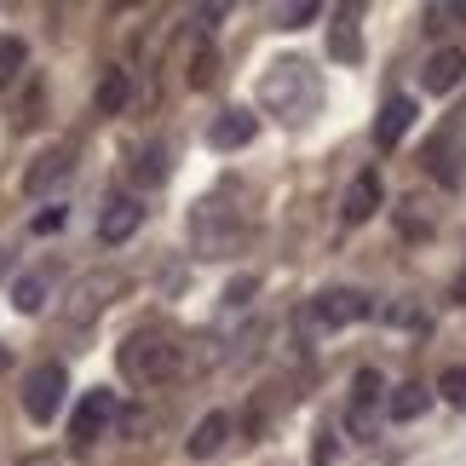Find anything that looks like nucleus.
<instances>
[{
  "mask_svg": "<svg viewBox=\"0 0 466 466\" xmlns=\"http://www.w3.org/2000/svg\"><path fill=\"white\" fill-rule=\"evenodd\" d=\"M121 374H127L133 386H167L178 369H185V346L167 334V329H133L121 339Z\"/></svg>",
  "mask_w": 466,
  "mask_h": 466,
  "instance_id": "f257e3e1",
  "label": "nucleus"
},
{
  "mask_svg": "<svg viewBox=\"0 0 466 466\" xmlns=\"http://www.w3.org/2000/svg\"><path fill=\"white\" fill-rule=\"evenodd\" d=\"M259 98H265V110H277L282 121H306L317 110V76H311V64H271V76H265L259 86Z\"/></svg>",
  "mask_w": 466,
  "mask_h": 466,
  "instance_id": "f03ea898",
  "label": "nucleus"
},
{
  "mask_svg": "<svg viewBox=\"0 0 466 466\" xmlns=\"http://www.w3.org/2000/svg\"><path fill=\"white\" fill-rule=\"evenodd\" d=\"M127 289V282H121V271H86V277H76L64 289V329H93V322L110 311V299Z\"/></svg>",
  "mask_w": 466,
  "mask_h": 466,
  "instance_id": "7ed1b4c3",
  "label": "nucleus"
},
{
  "mask_svg": "<svg viewBox=\"0 0 466 466\" xmlns=\"http://www.w3.org/2000/svg\"><path fill=\"white\" fill-rule=\"evenodd\" d=\"M64 391H69V374L64 363H41V369H29L24 374V415L29 420H58V409H64Z\"/></svg>",
  "mask_w": 466,
  "mask_h": 466,
  "instance_id": "20e7f679",
  "label": "nucleus"
},
{
  "mask_svg": "<svg viewBox=\"0 0 466 466\" xmlns=\"http://www.w3.org/2000/svg\"><path fill=\"white\" fill-rule=\"evenodd\" d=\"M374 306H369V294H357V289H329V294H317L311 299V311H306V329H346V322H363Z\"/></svg>",
  "mask_w": 466,
  "mask_h": 466,
  "instance_id": "39448f33",
  "label": "nucleus"
},
{
  "mask_svg": "<svg viewBox=\"0 0 466 466\" xmlns=\"http://www.w3.org/2000/svg\"><path fill=\"white\" fill-rule=\"evenodd\" d=\"M237 237H242V225L230 219L225 202H202V208H196V248H202L208 259H225L230 248H237Z\"/></svg>",
  "mask_w": 466,
  "mask_h": 466,
  "instance_id": "423d86ee",
  "label": "nucleus"
},
{
  "mask_svg": "<svg viewBox=\"0 0 466 466\" xmlns=\"http://www.w3.org/2000/svg\"><path fill=\"white\" fill-rule=\"evenodd\" d=\"M110 420H116V391L98 386V391H86V398L76 403V415H69V438L86 450V443H98L104 432H110Z\"/></svg>",
  "mask_w": 466,
  "mask_h": 466,
  "instance_id": "0eeeda50",
  "label": "nucleus"
},
{
  "mask_svg": "<svg viewBox=\"0 0 466 466\" xmlns=\"http://www.w3.org/2000/svg\"><path fill=\"white\" fill-rule=\"evenodd\" d=\"M69 173H76V150H69V145H52V150H41V156L29 161L24 190H29V196H46L52 185H64Z\"/></svg>",
  "mask_w": 466,
  "mask_h": 466,
  "instance_id": "6e6552de",
  "label": "nucleus"
},
{
  "mask_svg": "<svg viewBox=\"0 0 466 466\" xmlns=\"http://www.w3.org/2000/svg\"><path fill=\"white\" fill-rule=\"evenodd\" d=\"M461 76H466V52L461 46H443V52H432V58L420 64V86H426V93H455Z\"/></svg>",
  "mask_w": 466,
  "mask_h": 466,
  "instance_id": "1a4fd4ad",
  "label": "nucleus"
},
{
  "mask_svg": "<svg viewBox=\"0 0 466 466\" xmlns=\"http://www.w3.org/2000/svg\"><path fill=\"white\" fill-rule=\"evenodd\" d=\"M138 219H145V208H138L133 196H116V202H110V208L98 213V242H104V248L127 242L133 230H138Z\"/></svg>",
  "mask_w": 466,
  "mask_h": 466,
  "instance_id": "9d476101",
  "label": "nucleus"
},
{
  "mask_svg": "<svg viewBox=\"0 0 466 466\" xmlns=\"http://www.w3.org/2000/svg\"><path fill=\"white\" fill-rule=\"evenodd\" d=\"M254 133H259V121L248 116V110H225V116L208 127V145H213V150H242Z\"/></svg>",
  "mask_w": 466,
  "mask_h": 466,
  "instance_id": "9b49d317",
  "label": "nucleus"
},
{
  "mask_svg": "<svg viewBox=\"0 0 466 466\" xmlns=\"http://www.w3.org/2000/svg\"><path fill=\"white\" fill-rule=\"evenodd\" d=\"M415 127V98H386V110H380V121H374V145L380 150H391L398 138Z\"/></svg>",
  "mask_w": 466,
  "mask_h": 466,
  "instance_id": "f8f14e48",
  "label": "nucleus"
},
{
  "mask_svg": "<svg viewBox=\"0 0 466 466\" xmlns=\"http://www.w3.org/2000/svg\"><path fill=\"white\" fill-rule=\"evenodd\" d=\"M225 438H230V415H225V409H213V415L196 420V432H190L185 450H190L196 461H208V455H219V450H225Z\"/></svg>",
  "mask_w": 466,
  "mask_h": 466,
  "instance_id": "ddd939ff",
  "label": "nucleus"
},
{
  "mask_svg": "<svg viewBox=\"0 0 466 466\" xmlns=\"http://www.w3.org/2000/svg\"><path fill=\"white\" fill-rule=\"evenodd\" d=\"M374 208H380V178H374V173H357L351 190H346V202H339V213H346V225H363Z\"/></svg>",
  "mask_w": 466,
  "mask_h": 466,
  "instance_id": "4468645a",
  "label": "nucleus"
},
{
  "mask_svg": "<svg viewBox=\"0 0 466 466\" xmlns=\"http://www.w3.org/2000/svg\"><path fill=\"white\" fill-rule=\"evenodd\" d=\"M374 403H380V374L363 369V374H357V386H351V426H357V432H369Z\"/></svg>",
  "mask_w": 466,
  "mask_h": 466,
  "instance_id": "2eb2a0df",
  "label": "nucleus"
},
{
  "mask_svg": "<svg viewBox=\"0 0 466 466\" xmlns=\"http://www.w3.org/2000/svg\"><path fill=\"white\" fill-rule=\"evenodd\" d=\"M127 98H133V81H127V69H110V76L98 81V93H93L98 116H121V110H127Z\"/></svg>",
  "mask_w": 466,
  "mask_h": 466,
  "instance_id": "dca6fc26",
  "label": "nucleus"
},
{
  "mask_svg": "<svg viewBox=\"0 0 466 466\" xmlns=\"http://www.w3.org/2000/svg\"><path fill=\"white\" fill-rule=\"evenodd\" d=\"M41 306H46V277H41V271H24V277L12 282V311H24V317H35V311H41Z\"/></svg>",
  "mask_w": 466,
  "mask_h": 466,
  "instance_id": "f3484780",
  "label": "nucleus"
},
{
  "mask_svg": "<svg viewBox=\"0 0 466 466\" xmlns=\"http://www.w3.org/2000/svg\"><path fill=\"white\" fill-rule=\"evenodd\" d=\"M426 403H432V391H426V386H398L386 398V415L391 420H415V415H426Z\"/></svg>",
  "mask_w": 466,
  "mask_h": 466,
  "instance_id": "a211bd4d",
  "label": "nucleus"
},
{
  "mask_svg": "<svg viewBox=\"0 0 466 466\" xmlns=\"http://www.w3.org/2000/svg\"><path fill=\"white\" fill-rule=\"evenodd\" d=\"M432 167H438L443 185H461V145H455V138H438V145H432Z\"/></svg>",
  "mask_w": 466,
  "mask_h": 466,
  "instance_id": "6ab92c4d",
  "label": "nucleus"
},
{
  "mask_svg": "<svg viewBox=\"0 0 466 466\" xmlns=\"http://www.w3.org/2000/svg\"><path fill=\"white\" fill-rule=\"evenodd\" d=\"M329 52H334V58H357V52H363V41H357V24H351V17H339V24H334V35H329Z\"/></svg>",
  "mask_w": 466,
  "mask_h": 466,
  "instance_id": "aec40b11",
  "label": "nucleus"
},
{
  "mask_svg": "<svg viewBox=\"0 0 466 466\" xmlns=\"http://www.w3.org/2000/svg\"><path fill=\"white\" fill-rule=\"evenodd\" d=\"M17 69H24V41H17V35H0V86H6Z\"/></svg>",
  "mask_w": 466,
  "mask_h": 466,
  "instance_id": "412c9836",
  "label": "nucleus"
},
{
  "mask_svg": "<svg viewBox=\"0 0 466 466\" xmlns=\"http://www.w3.org/2000/svg\"><path fill=\"white\" fill-rule=\"evenodd\" d=\"M398 230H403V237H426V230H432V219L420 213V202H403V213H398Z\"/></svg>",
  "mask_w": 466,
  "mask_h": 466,
  "instance_id": "4be33fe9",
  "label": "nucleus"
},
{
  "mask_svg": "<svg viewBox=\"0 0 466 466\" xmlns=\"http://www.w3.org/2000/svg\"><path fill=\"white\" fill-rule=\"evenodd\" d=\"M438 391L450 398L455 409H466V369H443V380H438Z\"/></svg>",
  "mask_w": 466,
  "mask_h": 466,
  "instance_id": "5701e85b",
  "label": "nucleus"
},
{
  "mask_svg": "<svg viewBox=\"0 0 466 466\" xmlns=\"http://www.w3.org/2000/svg\"><path fill=\"white\" fill-rule=\"evenodd\" d=\"M69 225V208H41L35 213V230H41V237H52V230H64Z\"/></svg>",
  "mask_w": 466,
  "mask_h": 466,
  "instance_id": "b1692460",
  "label": "nucleus"
},
{
  "mask_svg": "<svg viewBox=\"0 0 466 466\" xmlns=\"http://www.w3.org/2000/svg\"><path fill=\"white\" fill-rule=\"evenodd\" d=\"M306 17H317V0H299V6H282V29H299Z\"/></svg>",
  "mask_w": 466,
  "mask_h": 466,
  "instance_id": "393cba45",
  "label": "nucleus"
},
{
  "mask_svg": "<svg viewBox=\"0 0 466 466\" xmlns=\"http://www.w3.org/2000/svg\"><path fill=\"white\" fill-rule=\"evenodd\" d=\"M213 81V52H196V64H190V86H208Z\"/></svg>",
  "mask_w": 466,
  "mask_h": 466,
  "instance_id": "a878e982",
  "label": "nucleus"
},
{
  "mask_svg": "<svg viewBox=\"0 0 466 466\" xmlns=\"http://www.w3.org/2000/svg\"><path fill=\"white\" fill-rule=\"evenodd\" d=\"M138 173H145V178H161V173H167V161H161V150H145V167H138Z\"/></svg>",
  "mask_w": 466,
  "mask_h": 466,
  "instance_id": "bb28decb",
  "label": "nucleus"
},
{
  "mask_svg": "<svg viewBox=\"0 0 466 466\" xmlns=\"http://www.w3.org/2000/svg\"><path fill=\"white\" fill-rule=\"evenodd\" d=\"M438 17H455V24H466V0H450V6H438Z\"/></svg>",
  "mask_w": 466,
  "mask_h": 466,
  "instance_id": "cd10ccee",
  "label": "nucleus"
},
{
  "mask_svg": "<svg viewBox=\"0 0 466 466\" xmlns=\"http://www.w3.org/2000/svg\"><path fill=\"white\" fill-rule=\"evenodd\" d=\"M24 466H58V461H52V455H29Z\"/></svg>",
  "mask_w": 466,
  "mask_h": 466,
  "instance_id": "c85d7f7f",
  "label": "nucleus"
},
{
  "mask_svg": "<svg viewBox=\"0 0 466 466\" xmlns=\"http://www.w3.org/2000/svg\"><path fill=\"white\" fill-rule=\"evenodd\" d=\"M455 294H461V299H466V271H461V282H455Z\"/></svg>",
  "mask_w": 466,
  "mask_h": 466,
  "instance_id": "c756f323",
  "label": "nucleus"
},
{
  "mask_svg": "<svg viewBox=\"0 0 466 466\" xmlns=\"http://www.w3.org/2000/svg\"><path fill=\"white\" fill-rule=\"evenodd\" d=\"M0 271H6V254H0Z\"/></svg>",
  "mask_w": 466,
  "mask_h": 466,
  "instance_id": "7c9ffc66",
  "label": "nucleus"
}]
</instances>
